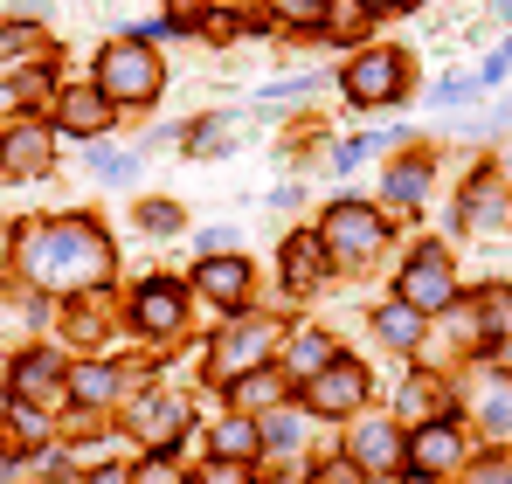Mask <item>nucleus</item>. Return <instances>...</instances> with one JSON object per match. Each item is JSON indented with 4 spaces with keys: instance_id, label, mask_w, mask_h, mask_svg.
Segmentation results:
<instances>
[{
    "instance_id": "obj_1",
    "label": "nucleus",
    "mask_w": 512,
    "mask_h": 484,
    "mask_svg": "<svg viewBox=\"0 0 512 484\" xmlns=\"http://www.w3.org/2000/svg\"><path fill=\"white\" fill-rule=\"evenodd\" d=\"M28 270L42 284H56V291H77V284H104L111 249H104V236L90 222H49V229H35V242H28Z\"/></svg>"
},
{
    "instance_id": "obj_2",
    "label": "nucleus",
    "mask_w": 512,
    "mask_h": 484,
    "mask_svg": "<svg viewBox=\"0 0 512 484\" xmlns=\"http://www.w3.org/2000/svg\"><path fill=\"white\" fill-rule=\"evenodd\" d=\"M160 56L146 49V42H111L104 56H97V90L111 97V104H153L160 97Z\"/></svg>"
},
{
    "instance_id": "obj_3",
    "label": "nucleus",
    "mask_w": 512,
    "mask_h": 484,
    "mask_svg": "<svg viewBox=\"0 0 512 484\" xmlns=\"http://www.w3.org/2000/svg\"><path fill=\"white\" fill-rule=\"evenodd\" d=\"M319 242H326V256H333V263H367V256L381 249V215H374V208H360V201H340V208H326Z\"/></svg>"
},
{
    "instance_id": "obj_4",
    "label": "nucleus",
    "mask_w": 512,
    "mask_h": 484,
    "mask_svg": "<svg viewBox=\"0 0 512 484\" xmlns=\"http://www.w3.org/2000/svg\"><path fill=\"white\" fill-rule=\"evenodd\" d=\"M402 83H409V56L374 49V56H360V63L346 70V97H353V104H395Z\"/></svg>"
},
{
    "instance_id": "obj_5",
    "label": "nucleus",
    "mask_w": 512,
    "mask_h": 484,
    "mask_svg": "<svg viewBox=\"0 0 512 484\" xmlns=\"http://www.w3.org/2000/svg\"><path fill=\"white\" fill-rule=\"evenodd\" d=\"M360 402H367V374H360L353 360H333V367H319V374L305 381V408H312V415H353Z\"/></svg>"
},
{
    "instance_id": "obj_6",
    "label": "nucleus",
    "mask_w": 512,
    "mask_h": 484,
    "mask_svg": "<svg viewBox=\"0 0 512 484\" xmlns=\"http://www.w3.org/2000/svg\"><path fill=\"white\" fill-rule=\"evenodd\" d=\"M457 298V284H450V256L429 242V249H416V263L402 270V305H416V312H443Z\"/></svg>"
},
{
    "instance_id": "obj_7",
    "label": "nucleus",
    "mask_w": 512,
    "mask_h": 484,
    "mask_svg": "<svg viewBox=\"0 0 512 484\" xmlns=\"http://www.w3.org/2000/svg\"><path fill=\"white\" fill-rule=\"evenodd\" d=\"M284 339V325L263 319V312H250V319L236 325L229 339H222V360H215V381H236V374H250V367H263V346H277Z\"/></svg>"
},
{
    "instance_id": "obj_8",
    "label": "nucleus",
    "mask_w": 512,
    "mask_h": 484,
    "mask_svg": "<svg viewBox=\"0 0 512 484\" xmlns=\"http://www.w3.org/2000/svg\"><path fill=\"white\" fill-rule=\"evenodd\" d=\"M180 319H187V291H180V284L153 277V284L132 291V325H139V332H173Z\"/></svg>"
},
{
    "instance_id": "obj_9",
    "label": "nucleus",
    "mask_w": 512,
    "mask_h": 484,
    "mask_svg": "<svg viewBox=\"0 0 512 484\" xmlns=\"http://www.w3.org/2000/svg\"><path fill=\"white\" fill-rule=\"evenodd\" d=\"M194 291L215 298V305H243V298H250V263H243V256H201Z\"/></svg>"
},
{
    "instance_id": "obj_10",
    "label": "nucleus",
    "mask_w": 512,
    "mask_h": 484,
    "mask_svg": "<svg viewBox=\"0 0 512 484\" xmlns=\"http://www.w3.org/2000/svg\"><path fill=\"white\" fill-rule=\"evenodd\" d=\"M346 457H353V471H388V464H409V443L388 422H360L353 443H346Z\"/></svg>"
},
{
    "instance_id": "obj_11",
    "label": "nucleus",
    "mask_w": 512,
    "mask_h": 484,
    "mask_svg": "<svg viewBox=\"0 0 512 484\" xmlns=\"http://www.w3.org/2000/svg\"><path fill=\"white\" fill-rule=\"evenodd\" d=\"M49 160H56V146H49V132H42V125H28V118H21V125H7V132H0V166H7V173H49Z\"/></svg>"
},
{
    "instance_id": "obj_12",
    "label": "nucleus",
    "mask_w": 512,
    "mask_h": 484,
    "mask_svg": "<svg viewBox=\"0 0 512 484\" xmlns=\"http://www.w3.org/2000/svg\"><path fill=\"white\" fill-rule=\"evenodd\" d=\"M409 464H416V471H450V464H457V429H450V422L416 429V436H409Z\"/></svg>"
},
{
    "instance_id": "obj_13",
    "label": "nucleus",
    "mask_w": 512,
    "mask_h": 484,
    "mask_svg": "<svg viewBox=\"0 0 512 484\" xmlns=\"http://www.w3.org/2000/svg\"><path fill=\"white\" fill-rule=\"evenodd\" d=\"M63 125L84 132V139H97V132L111 125V97H104L97 83H90V90H70V97H63Z\"/></svg>"
},
{
    "instance_id": "obj_14",
    "label": "nucleus",
    "mask_w": 512,
    "mask_h": 484,
    "mask_svg": "<svg viewBox=\"0 0 512 484\" xmlns=\"http://www.w3.org/2000/svg\"><path fill=\"white\" fill-rule=\"evenodd\" d=\"M284 367H291L298 381H312L319 367H333V339H326V332H298V339L284 346Z\"/></svg>"
},
{
    "instance_id": "obj_15",
    "label": "nucleus",
    "mask_w": 512,
    "mask_h": 484,
    "mask_svg": "<svg viewBox=\"0 0 512 484\" xmlns=\"http://www.w3.org/2000/svg\"><path fill=\"white\" fill-rule=\"evenodd\" d=\"M374 332H381V339H388V346H402V353H409V346H416V339H423V312H416V305H402V298H395V305H381V312H374Z\"/></svg>"
},
{
    "instance_id": "obj_16",
    "label": "nucleus",
    "mask_w": 512,
    "mask_h": 484,
    "mask_svg": "<svg viewBox=\"0 0 512 484\" xmlns=\"http://www.w3.org/2000/svg\"><path fill=\"white\" fill-rule=\"evenodd\" d=\"M132 429H139L146 443H160V450H167L173 429H180V408H173V402H146V408H132Z\"/></svg>"
},
{
    "instance_id": "obj_17",
    "label": "nucleus",
    "mask_w": 512,
    "mask_h": 484,
    "mask_svg": "<svg viewBox=\"0 0 512 484\" xmlns=\"http://www.w3.org/2000/svg\"><path fill=\"white\" fill-rule=\"evenodd\" d=\"M423 187H429V160H402V166H388V201H423Z\"/></svg>"
},
{
    "instance_id": "obj_18",
    "label": "nucleus",
    "mask_w": 512,
    "mask_h": 484,
    "mask_svg": "<svg viewBox=\"0 0 512 484\" xmlns=\"http://www.w3.org/2000/svg\"><path fill=\"white\" fill-rule=\"evenodd\" d=\"M284 277H291V284H312V277H319V242L312 236L284 242Z\"/></svg>"
},
{
    "instance_id": "obj_19",
    "label": "nucleus",
    "mask_w": 512,
    "mask_h": 484,
    "mask_svg": "<svg viewBox=\"0 0 512 484\" xmlns=\"http://www.w3.org/2000/svg\"><path fill=\"white\" fill-rule=\"evenodd\" d=\"M49 381H56V360H49V353H35V360L14 367V395H42Z\"/></svg>"
},
{
    "instance_id": "obj_20",
    "label": "nucleus",
    "mask_w": 512,
    "mask_h": 484,
    "mask_svg": "<svg viewBox=\"0 0 512 484\" xmlns=\"http://www.w3.org/2000/svg\"><path fill=\"white\" fill-rule=\"evenodd\" d=\"M250 450H256V429H250V422H243V415L215 429V457H250Z\"/></svg>"
},
{
    "instance_id": "obj_21",
    "label": "nucleus",
    "mask_w": 512,
    "mask_h": 484,
    "mask_svg": "<svg viewBox=\"0 0 512 484\" xmlns=\"http://www.w3.org/2000/svg\"><path fill=\"white\" fill-rule=\"evenodd\" d=\"M70 388H77V402H111V388H118V374H111V367H84V374H77V381H70Z\"/></svg>"
},
{
    "instance_id": "obj_22",
    "label": "nucleus",
    "mask_w": 512,
    "mask_h": 484,
    "mask_svg": "<svg viewBox=\"0 0 512 484\" xmlns=\"http://www.w3.org/2000/svg\"><path fill=\"white\" fill-rule=\"evenodd\" d=\"M222 146H236V118H208L194 139V153H222Z\"/></svg>"
},
{
    "instance_id": "obj_23",
    "label": "nucleus",
    "mask_w": 512,
    "mask_h": 484,
    "mask_svg": "<svg viewBox=\"0 0 512 484\" xmlns=\"http://www.w3.org/2000/svg\"><path fill=\"white\" fill-rule=\"evenodd\" d=\"M464 484H512V464H506V457H485V464H478Z\"/></svg>"
},
{
    "instance_id": "obj_24",
    "label": "nucleus",
    "mask_w": 512,
    "mask_h": 484,
    "mask_svg": "<svg viewBox=\"0 0 512 484\" xmlns=\"http://www.w3.org/2000/svg\"><path fill=\"white\" fill-rule=\"evenodd\" d=\"M132 484H180V464H167V457H153V464H146V471H139Z\"/></svg>"
},
{
    "instance_id": "obj_25",
    "label": "nucleus",
    "mask_w": 512,
    "mask_h": 484,
    "mask_svg": "<svg viewBox=\"0 0 512 484\" xmlns=\"http://www.w3.org/2000/svg\"><path fill=\"white\" fill-rule=\"evenodd\" d=\"M236 21H243V14H229V7H222V14H208V35H215V42H229V35H236Z\"/></svg>"
},
{
    "instance_id": "obj_26",
    "label": "nucleus",
    "mask_w": 512,
    "mask_h": 484,
    "mask_svg": "<svg viewBox=\"0 0 512 484\" xmlns=\"http://www.w3.org/2000/svg\"><path fill=\"white\" fill-rule=\"evenodd\" d=\"M90 484H132V471H118V464H104V471H97Z\"/></svg>"
},
{
    "instance_id": "obj_27",
    "label": "nucleus",
    "mask_w": 512,
    "mask_h": 484,
    "mask_svg": "<svg viewBox=\"0 0 512 484\" xmlns=\"http://www.w3.org/2000/svg\"><path fill=\"white\" fill-rule=\"evenodd\" d=\"M284 14H319V0H284Z\"/></svg>"
},
{
    "instance_id": "obj_28",
    "label": "nucleus",
    "mask_w": 512,
    "mask_h": 484,
    "mask_svg": "<svg viewBox=\"0 0 512 484\" xmlns=\"http://www.w3.org/2000/svg\"><path fill=\"white\" fill-rule=\"evenodd\" d=\"M416 484H436V471H423V478H416Z\"/></svg>"
},
{
    "instance_id": "obj_29",
    "label": "nucleus",
    "mask_w": 512,
    "mask_h": 484,
    "mask_svg": "<svg viewBox=\"0 0 512 484\" xmlns=\"http://www.w3.org/2000/svg\"><path fill=\"white\" fill-rule=\"evenodd\" d=\"M374 7H381V0H374Z\"/></svg>"
}]
</instances>
